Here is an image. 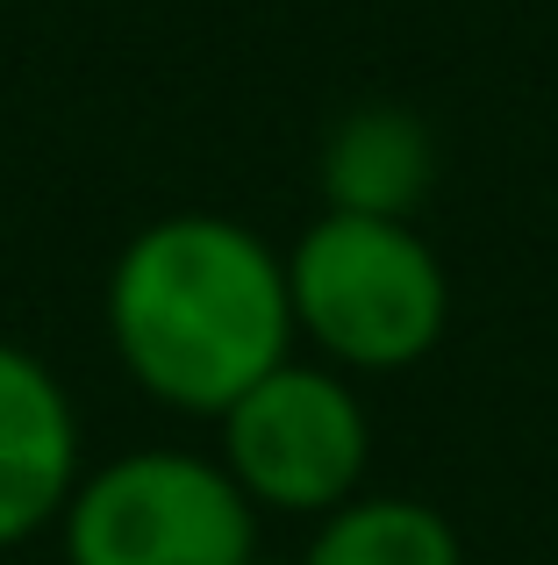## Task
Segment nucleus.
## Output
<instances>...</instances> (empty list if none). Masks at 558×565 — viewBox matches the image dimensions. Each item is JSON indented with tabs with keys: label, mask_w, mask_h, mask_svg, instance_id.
<instances>
[{
	"label": "nucleus",
	"mask_w": 558,
	"mask_h": 565,
	"mask_svg": "<svg viewBox=\"0 0 558 565\" xmlns=\"http://www.w3.org/2000/svg\"><path fill=\"white\" fill-rule=\"evenodd\" d=\"M108 344L158 408L223 415L293 359L287 258L208 207L143 222L108 273Z\"/></svg>",
	"instance_id": "obj_1"
},
{
	"label": "nucleus",
	"mask_w": 558,
	"mask_h": 565,
	"mask_svg": "<svg viewBox=\"0 0 558 565\" xmlns=\"http://www.w3.org/2000/svg\"><path fill=\"white\" fill-rule=\"evenodd\" d=\"M293 337L336 373H401L451 330V273L416 222L322 207L287 250Z\"/></svg>",
	"instance_id": "obj_2"
},
{
	"label": "nucleus",
	"mask_w": 558,
	"mask_h": 565,
	"mask_svg": "<svg viewBox=\"0 0 558 565\" xmlns=\"http://www.w3.org/2000/svg\"><path fill=\"white\" fill-rule=\"evenodd\" d=\"M65 565H251L258 509L201 451H122L79 472L65 515Z\"/></svg>",
	"instance_id": "obj_3"
},
{
	"label": "nucleus",
	"mask_w": 558,
	"mask_h": 565,
	"mask_svg": "<svg viewBox=\"0 0 558 565\" xmlns=\"http://www.w3.org/2000/svg\"><path fill=\"white\" fill-rule=\"evenodd\" d=\"M223 472L244 487L258 515H330L358 494L373 423L365 401L336 365H272L251 394H237L223 415Z\"/></svg>",
	"instance_id": "obj_4"
},
{
	"label": "nucleus",
	"mask_w": 558,
	"mask_h": 565,
	"mask_svg": "<svg viewBox=\"0 0 558 565\" xmlns=\"http://www.w3.org/2000/svg\"><path fill=\"white\" fill-rule=\"evenodd\" d=\"M79 487V415L36 351L0 337V552L65 515Z\"/></svg>",
	"instance_id": "obj_5"
},
{
	"label": "nucleus",
	"mask_w": 558,
	"mask_h": 565,
	"mask_svg": "<svg viewBox=\"0 0 558 565\" xmlns=\"http://www.w3.org/2000/svg\"><path fill=\"white\" fill-rule=\"evenodd\" d=\"M315 186H322V207H336V215L408 222L437 186L430 122L401 100H365V108L336 115L315 158Z\"/></svg>",
	"instance_id": "obj_6"
},
{
	"label": "nucleus",
	"mask_w": 558,
	"mask_h": 565,
	"mask_svg": "<svg viewBox=\"0 0 558 565\" xmlns=\"http://www.w3.org/2000/svg\"><path fill=\"white\" fill-rule=\"evenodd\" d=\"M301 565H465V544L451 515L416 494H351L315 523Z\"/></svg>",
	"instance_id": "obj_7"
},
{
	"label": "nucleus",
	"mask_w": 558,
	"mask_h": 565,
	"mask_svg": "<svg viewBox=\"0 0 558 565\" xmlns=\"http://www.w3.org/2000/svg\"><path fill=\"white\" fill-rule=\"evenodd\" d=\"M251 565H279V558H251Z\"/></svg>",
	"instance_id": "obj_8"
}]
</instances>
